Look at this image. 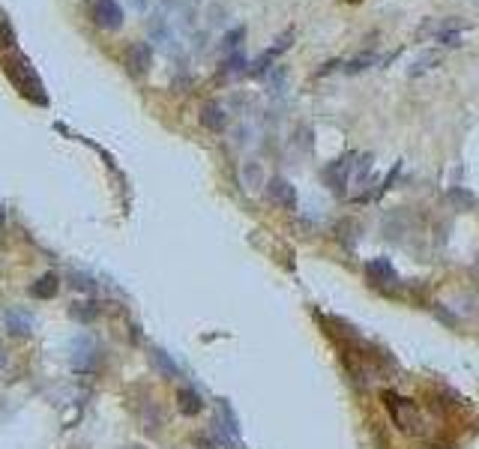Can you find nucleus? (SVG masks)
Segmentation results:
<instances>
[{"label": "nucleus", "mask_w": 479, "mask_h": 449, "mask_svg": "<svg viewBox=\"0 0 479 449\" xmlns=\"http://www.w3.org/2000/svg\"><path fill=\"white\" fill-rule=\"evenodd\" d=\"M270 198L276 204H282V207H288V210H294L297 207V192H294V186L288 183V180H270Z\"/></svg>", "instance_id": "nucleus-7"}, {"label": "nucleus", "mask_w": 479, "mask_h": 449, "mask_svg": "<svg viewBox=\"0 0 479 449\" xmlns=\"http://www.w3.org/2000/svg\"><path fill=\"white\" fill-rule=\"evenodd\" d=\"M150 64H153V52H150L147 42H138L129 48V69L135 75H144L150 69Z\"/></svg>", "instance_id": "nucleus-8"}, {"label": "nucleus", "mask_w": 479, "mask_h": 449, "mask_svg": "<svg viewBox=\"0 0 479 449\" xmlns=\"http://www.w3.org/2000/svg\"><path fill=\"white\" fill-rule=\"evenodd\" d=\"M365 276H369V282L372 285H393L396 282V270H393V264H389L386 258H374V261H369L365 264Z\"/></svg>", "instance_id": "nucleus-6"}, {"label": "nucleus", "mask_w": 479, "mask_h": 449, "mask_svg": "<svg viewBox=\"0 0 479 449\" xmlns=\"http://www.w3.org/2000/svg\"><path fill=\"white\" fill-rule=\"evenodd\" d=\"M201 123H204L207 129H213V132H222V129H225V123H228V117H225L222 105L207 102L204 108H201Z\"/></svg>", "instance_id": "nucleus-11"}, {"label": "nucleus", "mask_w": 479, "mask_h": 449, "mask_svg": "<svg viewBox=\"0 0 479 449\" xmlns=\"http://www.w3.org/2000/svg\"><path fill=\"white\" fill-rule=\"evenodd\" d=\"M69 315L78 321V323H90V321H96V315H99V303H96V299H87V303H75V306L69 309Z\"/></svg>", "instance_id": "nucleus-14"}, {"label": "nucleus", "mask_w": 479, "mask_h": 449, "mask_svg": "<svg viewBox=\"0 0 479 449\" xmlns=\"http://www.w3.org/2000/svg\"><path fill=\"white\" fill-rule=\"evenodd\" d=\"M219 422H222V431H225V438H228V441H237V438H240L237 417H234V410L228 407V402H225V398H219Z\"/></svg>", "instance_id": "nucleus-12"}, {"label": "nucleus", "mask_w": 479, "mask_h": 449, "mask_svg": "<svg viewBox=\"0 0 479 449\" xmlns=\"http://www.w3.org/2000/svg\"><path fill=\"white\" fill-rule=\"evenodd\" d=\"M243 33H246L243 28H237L234 33L225 36V48H237V45H240V40H243Z\"/></svg>", "instance_id": "nucleus-17"}, {"label": "nucleus", "mask_w": 479, "mask_h": 449, "mask_svg": "<svg viewBox=\"0 0 479 449\" xmlns=\"http://www.w3.org/2000/svg\"><path fill=\"white\" fill-rule=\"evenodd\" d=\"M4 366H6V354H4V351H0V369H4Z\"/></svg>", "instance_id": "nucleus-20"}, {"label": "nucleus", "mask_w": 479, "mask_h": 449, "mask_svg": "<svg viewBox=\"0 0 479 449\" xmlns=\"http://www.w3.org/2000/svg\"><path fill=\"white\" fill-rule=\"evenodd\" d=\"M96 359H99V347L90 335H78L72 342V366L81 369V371H93L96 369Z\"/></svg>", "instance_id": "nucleus-3"}, {"label": "nucleus", "mask_w": 479, "mask_h": 449, "mask_svg": "<svg viewBox=\"0 0 479 449\" xmlns=\"http://www.w3.org/2000/svg\"><path fill=\"white\" fill-rule=\"evenodd\" d=\"M4 327H6V333L12 335V339H28L36 323H33L30 311H24V309H6V311H4Z\"/></svg>", "instance_id": "nucleus-4"}, {"label": "nucleus", "mask_w": 479, "mask_h": 449, "mask_svg": "<svg viewBox=\"0 0 479 449\" xmlns=\"http://www.w3.org/2000/svg\"><path fill=\"white\" fill-rule=\"evenodd\" d=\"M16 45V33H12L9 21H0V48H12Z\"/></svg>", "instance_id": "nucleus-16"}, {"label": "nucleus", "mask_w": 479, "mask_h": 449, "mask_svg": "<svg viewBox=\"0 0 479 449\" xmlns=\"http://www.w3.org/2000/svg\"><path fill=\"white\" fill-rule=\"evenodd\" d=\"M126 449H144V446H126Z\"/></svg>", "instance_id": "nucleus-21"}, {"label": "nucleus", "mask_w": 479, "mask_h": 449, "mask_svg": "<svg viewBox=\"0 0 479 449\" xmlns=\"http://www.w3.org/2000/svg\"><path fill=\"white\" fill-rule=\"evenodd\" d=\"M4 224H6V213H4V210H0V228H4Z\"/></svg>", "instance_id": "nucleus-19"}, {"label": "nucleus", "mask_w": 479, "mask_h": 449, "mask_svg": "<svg viewBox=\"0 0 479 449\" xmlns=\"http://www.w3.org/2000/svg\"><path fill=\"white\" fill-rule=\"evenodd\" d=\"M153 366L159 369L162 378H180V366L174 363L171 354L162 351V347H156V351H153Z\"/></svg>", "instance_id": "nucleus-13"}, {"label": "nucleus", "mask_w": 479, "mask_h": 449, "mask_svg": "<svg viewBox=\"0 0 479 449\" xmlns=\"http://www.w3.org/2000/svg\"><path fill=\"white\" fill-rule=\"evenodd\" d=\"M90 18L96 28L102 30H117L123 24V9L117 0H93L90 4Z\"/></svg>", "instance_id": "nucleus-2"}, {"label": "nucleus", "mask_w": 479, "mask_h": 449, "mask_svg": "<svg viewBox=\"0 0 479 449\" xmlns=\"http://www.w3.org/2000/svg\"><path fill=\"white\" fill-rule=\"evenodd\" d=\"M72 285H75L78 291H93V288H96V285H93L90 279H84V276H75V282H72Z\"/></svg>", "instance_id": "nucleus-18"}, {"label": "nucleus", "mask_w": 479, "mask_h": 449, "mask_svg": "<svg viewBox=\"0 0 479 449\" xmlns=\"http://www.w3.org/2000/svg\"><path fill=\"white\" fill-rule=\"evenodd\" d=\"M12 78H16L21 87H24V93H28L30 99H36V102H45V93H42V81L36 78V72L30 69L28 60H21V64L12 69Z\"/></svg>", "instance_id": "nucleus-5"}, {"label": "nucleus", "mask_w": 479, "mask_h": 449, "mask_svg": "<svg viewBox=\"0 0 479 449\" xmlns=\"http://www.w3.org/2000/svg\"><path fill=\"white\" fill-rule=\"evenodd\" d=\"M243 66H246V60H243V54H234V57H228L225 60V66H222V75H237V72H243Z\"/></svg>", "instance_id": "nucleus-15"}, {"label": "nucleus", "mask_w": 479, "mask_h": 449, "mask_svg": "<svg viewBox=\"0 0 479 449\" xmlns=\"http://www.w3.org/2000/svg\"><path fill=\"white\" fill-rule=\"evenodd\" d=\"M177 407L183 417H198L201 410H204V402H201V395L192 390V386H183L177 393Z\"/></svg>", "instance_id": "nucleus-10"}, {"label": "nucleus", "mask_w": 479, "mask_h": 449, "mask_svg": "<svg viewBox=\"0 0 479 449\" xmlns=\"http://www.w3.org/2000/svg\"><path fill=\"white\" fill-rule=\"evenodd\" d=\"M384 405H386L389 417H393V422L401 431H417V426H420L417 405L408 402V398H401V395H396V393H384Z\"/></svg>", "instance_id": "nucleus-1"}, {"label": "nucleus", "mask_w": 479, "mask_h": 449, "mask_svg": "<svg viewBox=\"0 0 479 449\" xmlns=\"http://www.w3.org/2000/svg\"><path fill=\"white\" fill-rule=\"evenodd\" d=\"M60 291V279H57V273H42L40 279H36L30 285V294L33 297H40V299H54Z\"/></svg>", "instance_id": "nucleus-9"}]
</instances>
